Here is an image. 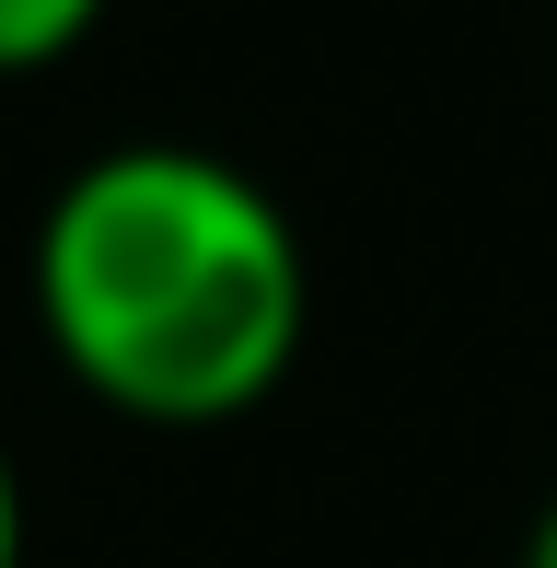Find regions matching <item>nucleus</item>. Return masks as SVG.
<instances>
[{
    "mask_svg": "<svg viewBox=\"0 0 557 568\" xmlns=\"http://www.w3.org/2000/svg\"><path fill=\"white\" fill-rule=\"evenodd\" d=\"M36 348L140 429H221L267 406L314 325L302 232L210 140H117L59 174L23 244Z\"/></svg>",
    "mask_w": 557,
    "mask_h": 568,
    "instance_id": "nucleus-1",
    "label": "nucleus"
},
{
    "mask_svg": "<svg viewBox=\"0 0 557 568\" xmlns=\"http://www.w3.org/2000/svg\"><path fill=\"white\" fill-rule=\"evenodd\" d=\"M523 568H557V499L535 510V534H523Z\"/></svg>",
    "mask_w": 557,
    "mask_h": 568,
    "instance_id": "nucleus-4",
    "label": "nucleus"
},
{
    "mask_svg": "<svg viewBox=\"0 0 557 568\" xmlns=\"http://www.w3.org/2000/svg\"><path fill=\"white\" fill-rule=\"evenodd\" d=\"M117 0H0V82H36L105 23Z\"/></svg>",
    "mask_w": 557,
    "mask_h": 568,
    "instance_id": "nucleus-2",
    "label": "nucleus"
},
{
    "mask_svg": "<svg viewBox=\"0 0 557 568\" xmlns=\"http://www.w3.org/2000/svg\"><path fill=\"white\" fill-rule=\"evenodd\" d=\"M0 568H23V476H12V453H0Z\"/></svg>",
    "mask_w": 557,
    "mask_h": 568,
    "instance_id": "nucleus-3",
    "label": "nucleus"
}]
</instances>
